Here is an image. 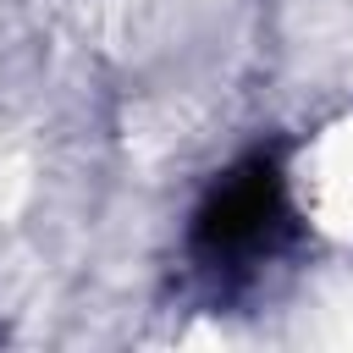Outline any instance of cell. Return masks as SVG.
I'll list each match as a JSON object with an SVG mask.
<instances>
[{
  "mask_svg": "<svg viewBox=\"0 0 353 353\" xmlns=\"http://www.w3.org/2000/svg\"><path fill=\"white\" fill-rule=\"evenodd\" d=\"M287 237H292V204H287L281 165L265 149L237 160L204 193V204L193 210V226H188V248L210 270H248V265L270 259Z\"/></svg>",
  "mask_w": 353,
  "mask_h": 353,
  "instance_id": "cell-1",
  "label": "cell"
}]
</instances>
